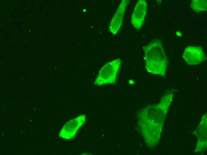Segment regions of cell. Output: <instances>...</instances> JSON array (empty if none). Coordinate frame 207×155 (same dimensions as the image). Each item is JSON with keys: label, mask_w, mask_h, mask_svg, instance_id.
<instances>
[{"label": "cell", "mask_w": 207, "mask_h": 155, "mask_svg": "<svg viewBox=\"0 0 207 155\" xmlns=\"http://www.w3.org/2000/svg\"><path fill=\"white\" fill-rule=\"evenodd\" d=\"M145 67L149 73L165 78L168 59L161 41L154 39L143 47Z\"/></svg>", "instance_id": "1"}, {"label": "cell", "mask_w": 207, "mask_h": 155, "mask_svg": "<svg viewBox=\"0 0 207 155\" xmlns=\"http://www.w3.org/2000/svg\"><path fill=\"white\" fill-rule=\"evenodd\" d=\"M121 63V59L118 58L106 63L99 71L94 84L100 86L115 83Z\"/></svg>", "instance_id": "2"}, {"label": "cell", "mask_w": 207, "mask_h": 155, "mask_svg": "<svg viewBox=\"0 0 207 155\" xmlns=\"http://www.w3.org/2000/svg\"><path fill=\"white\" fill-rule=\"evenodd\" d=\"M183 58L190 65H197L205 61L206 58L203 49L200 46H189L183 53Z\"/></svg>", "instance_id": "3"}, {"label": "cell", "mask_w": 207, "mask_h": 155, "mask_svg": "<svg viewBox=\"0 0 207 155\" xmlns=\"http://www.w3.org/2000/svg\"><path fill=\"white\" fill-rule=\"evenodd\" d=\"M147 7L145 0H140L137 2L131 18V23L136 29L139 30L142 27L147 14Z\"/></svg>", "instance_id": "4"}, {"label": "cell", "mask_w": 207, "mask_h": 155, "mask_svg": "<svg viewBox=\"0 0 207 155\" xmlns=\"http://www.w3.org/2000/svg\"><path fill=\"white\" fill-rule=\"evenodd\" d=\"M129 2L128 0H122L112 19L109 27L110 32L116 35L122 26L125 12Z\"/></svg>", "instance_id": "5"}, {"label": "cell", "mask_w": 207, "mask_h": 155, "mask_svg": "<svg viewBox=\"0 0 207 155\" xmlns=\"http://www.w3.org/2000/svg\"><path fill=\"white\" fill-rule=\"evenodd\" d=\"M83 116L81 115L68 122L63 128L59 136L65 139L73 137L78 129L85 120V116Z\"/></svg>", "instance_id": "6"}, {"label": "cell", "mask_w": 207, "mask_h": 155, "mask_svg": "<svg viewBox=\"0 0 207 155\" xmlns=\"http://www.w3.org/2000/svg\"><path fill=\"white\" fill-rule=\"evenodd\" d=\"M207 0H193L190 4V7L195 12L198 13L207 10Z\"/></svg>", "instance_id": "7"}]
</instances>
